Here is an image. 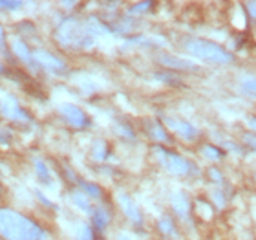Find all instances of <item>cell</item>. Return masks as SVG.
I'll use <instances>...</instances> for the list:
<instances>
[{"mask_svg":"<svg viewBox=\"0 0 256 240\" xmlns=\"http://www.w3.org/2000/svg\"><path fill=\"white\" fill-rule=\"evenodd\" d=\"M0 235L6 240H48L37 222L11 209H0Z\"/></svg>","mask_w":256,"mask_h":240,"instance_id":"obj_1","label":"cell"},{"mask_svg":"<svg viewBox=\"0 0 256 240\" xmlns=\"http://www.w3.org/2000/svg\"><path fill=\"white\" fill-rule=\"evenodd\" d=\"M185 48L190 55L198 57L202 61L214 64H229L232 63V55L225 48H222L220 44L210 43V41H203V39H194L185 44Z\"/></svg>","mask_w":256,"mask_h":240,"instance_id":"obj_2","label":"cell"},{"mask_svg":"<svg viewBox=\"0 0 256 240\" xmlns=\"http://www.w3.org/2000/svg\"><path fill=\"white\" fill-rule=\"evenodd\" d=\"M57 39L64 46H74V48H84L92 44V32L90 28H84L79 21L68 19L57 30Z\"/></svg>","mask_w":256,"mask_h":240,"instance_id":"obj_3","label":"cell"},{"mask_svg":"<svg viewBox=\"0 0 256 240\" xmlns=\"http://www.w3.org/2000/svg\"><path fill=\"white\" fill-rule=\"evenodd\" d=\"M156 154L160 158V163L165 167L170 174H176V176H192V174L198 172V167L194 165L190 160L176 154V152H170V150L158 147V149H156Z\"/></svg>","mask_w":256,"mask_h":240,"instance_id":"obj_4","label":"cell"},{"mask_svg":"<svg viewBox=\"0 0 256 240\" xmlns=\"http://www.w3.org/2000/svg\"><path fill=\"white\" fill-rule=\"evenodd\" d=\"M60 114H62V118L72 125V127H77V128H84L88 127V116H86L79 107H75V105H70V103H64L60 105Z\"/></svg>","mask_w":256,"mask_h":240,"instance_id":"obj_5","label":"cell"},{"mask_svg":"<svg viewBox=\"0 0 256 240\" xmlns=\"http://www.w3.org/2000/svg\"><path fill=\"white\" fill-rule=\"evenodd\" d=\"M165 125L170 128L172 132L178 134L180 138H183L185 141H192V139L198 138V128L192 127L190 123L183 121V119L178 118H165Z\"/></svg>","mask_w":256,"mask_h":240,"instance_id":"obj_6","label":"cell"},{"mask_svg":"<svg viewBox=\"0 0 256 240\" xmlns=\"http://www.w3.org/2000/svg\"><path fill=\"white\" fill-rule=\"evenodd\" d=\"M0 110H2L4 116L15 119V121H28V119H30L26 110H22V108L18 107V103L15 101V97H11V96H6L4 99L0 101Z\"/></svg>","mask_w":256,"mask_h":240,"instance_id":"obj_7","label":"cell"},{"mask_svg":"<svg viewBox=\"0 0 256 240\" xmlns=\"http://www.w3.org/2000/svg\"><path fill=\"white\" fill-rule=\"evenodd\" d=\"M33 59L42 64L44 68L52 70V72H62L64 70L62 61L57 59V57L52 55L50 52H44V50H37V52H33Z\"/></svg>","mask_w":256,"mask_h":240,"instance_id":"obj_8","label":"cell"},{"mask_svg":"<svg viewBox=\"0 0 256 240\" xmlns=\"http://www.w3.org/2000/svg\"><path fill=\"white\" fill-rule=\"evenodd\" d=\"M119 203H121V207H123L124 214H126L128 218L136 222V224H141V213H139L138 205L130 200V196L126 194H119Z\"/></svg>","mask_w":256,"mask_h":240,"instance_id":"obj_9","label":"cell"},{"mask_svg":"<svg viewBox=\"0 0 256 240\" xmlns=\"http://www.w3.org/2000/svg\"><path fill=\"white\" fill-rule=\"evenodd\" d=\"M172 207L180 216H188V213H190V200H188L185 192L180 191L176 194H172Z\"/></svg>","mask_w":256,"mask_h":240,"instance_id":"obj_10","label":"cell"},{"mask_svg":"<svg viewBox=\"0 0 256 240\" xmlns=\"http://www.w3.org/2000/svg\"><path fill=\"white\" fill-rule=\"evenodd\" d=\"M146 125V132H148L150 138H154L156 141H168V134H166V130L163 127H161L160 123H154V121H146L144 123Z\"/></svg>","mask_w":256,"mask_h":240,"instance_id":"obj_11","label":"cell"},{"mask_svg":"<svg viewBox=\"0 0 256 240\" xmlns=\"http://www.w3.org/2000/svg\"><path fill=\"white\" fill-rule=\"evenodd\" d=\"M108 222H110V214L106 213V209H96L94 211V224H96L97 229H102Z\"/></svg>","mask_w":256,"mask_h":240,"instance_id":"obj_12","label":"cell"},{"mask_svg":"<svg viewBox=\"0 0 256 240\" xmlns=\"http://www.w3.org/2000/svg\"><path fill=\"white\" fill-rule=\"evenodd\" d=\"M240 88L247 96L256 97V77H244L240 81Z\"/></svg>","mask_w":256,"mask_h":240,"instance_id":"obj_13","label":"cell"},{"mask_svg":"<svg viewBox=\"0 0 256 240\" xmlns=\"http://www.w3.org/2000/svg\"><path fill=\"white\" fill-rule=\"evenodd\" d=\"M160 231L166 236H176V225L170 218H161L160 220Z\"/></svg>","mask_w":256,"mask_h":240,"instance_id":"obj_14","label":"cell"},{"mask_svg":"<svg viewBox=\"0 0 256 240\" xmlns=\"http://www.w3.org/2000/svg\"><path fill=\"white\" fill-rule=\"evenodd\" d=\"M161 63L165 64V66H168V68H192L194 64L192 63H188V61H178V59H174V57H168V59H161Z\"/></svg>","mask_w":256,"mask_h":240,"instance_id":"obj_15","label":"cell"},{"mask_svg":"<svg viewBox=\"0 0 256 240\" xmlns=\"http://www.w3.org/2000/svg\"><path fill=\"white\" fill-rule=\"evenodd\" d=\"M13 50H15V54L18 55L22 61H30V59H32V54H30V50L26 48V44L22 43V41H15V43H13Z\"/></svg>","mask_w":256,"mask_h":240,"instance_id":"obj_16","label":"cell"},{"mask_svg":"<svg viewBox=\"0 0 256 240\" xmlns=\"http://www.w3.org/2000/svg\"><path fill=\"white\" fill-rule=\"evenodd\" d=\"M203 156H207L208 160H222L224 158V152L218 149V147H212V145H207L202 149Z\"/></svg>","mask_w":256,"mask_h":240,"instance_id":"obj_17","label":"cell"},{"mask_svg":"<svg viewBox=\"0 0 256 240\" xmlns=\"http://www.w3.org/2000/svg\"><path fill=\"white\" fill-rule=\"evenodd\" d=\"M35 169H37L38 178H40V180H42V181H50V171H48V167L44 165L42 161H40V160L35 161Z\"/></svg>","mask_w":256,"mask_h":240,"instance_id":"obj_18","label":"cell"},{"mask_svg":"<svg viewBox=\"0 0 256 240\" xmlns=\"http://www.w3.org/2000/svg\"><path fill=\"white\" fill-rule=\"evenodd\" d=\"M72 196H74L75 203H77L79 207H82L84 211H92V207L88 205V200L82 196V192H80V191H74V194H72Z\"/></svg>","mask_w":256,"mask_h":240,"instance_id":"obj_19","label":"cell"},{"mask_svg":"<svg viewBox=\"0 0 256 240\" xmlns=\"http://www.w3.org/2000/svg\"><path fill=\"white\" fill-rule=\"evenodd\" d=\"M94 238H96V235H94L92 227H88V225H80L79 233H77V240H94Z\"/></svg>","mask_w":256,"mask_h":240,"instance_id":"obj_20","label":"cell"},{"mask_svg":"<svg viewBox=\"0 0 256 240\" xmlns=\"http://www.w3.org/2000/svg\"><path fill=\"white\" fill-rule=\"evenodd\" d=\"M108 154V147L104 143H97L94 147V156H96V160H104Z\"/></svg>","mask_w":256,"mask_h":240,"instance_id":"obj_21","label":"cell"},{"mask_svg":"<svg viewBox=\"0 0 256 240\" xmlns=\"http://www.w3.org/2000/svg\"><path fill=\"white\" fill-rule=\"evenodd\" d=\"M80 187H84V191L92 196H101V191H99V187L94 185V183H86V181H80Z\"/></svg>","mask_w":256,"mask_h":240,"instance_id":"obj_22","label":"cell"},{"mask_svg":"<svg viewBox=\"0 0 256 240\" xmlns=\"http://www.w3.org/2000/svg\"><path fill=\"white\" fill-rule=\"evenodd\" d=\"M0 6L2 8H10V10H18L20 8V2H0Z\"/></svg>","mask_w":256,"mask_h":240,"instance_id":"obj_23","label":"cell"},{"mask_svg":"<svg viewBox=\"0 0 256 240\" xmlns=\"http://www.w3.org/2000/svg\"><path fill=\"white\" fill-rule=\"evenodd\" d=\"M246 8H247V11H249V15H251L252 19H256V2H247Z\"/></svg>","mask_w":256,"mask_h":240,"instance_id":"obj_24","label":"cell"},{"mask_svg":"<svg viewBox=\"0 0 256 240\" xmlns=\"http://www.w3.org/2000/svg\"><path fill=\"white\" fill-rule=\"evenodd\" d=\"M148 8H152V4H150V2H144V4H138L136 8H132V13H138V11L148 10Z\"/></svg>","mask_w":256,"mask_h":240,"instance_id":"obj_25","label":"cell"},{"mask_svg":"<svg viewBox=\"0 0 256 240\" xmlns=\"http://www.w3.org/2000/svg\"><path fill=\"white\" fill-rule=\"evenodd\" d=\"M208 174H210V180H216V181H222V180H224V178L220 176V172L216 171V169H210V171H208Z\"/></svg>","mask_w":256,"mask_h":240,"instance_id":"obj_26","label":"cell"},{"mask_svg":"<svg viewBox=\"0 0 256 240\" xmlns=\"http://www.w3.org/2000/svg\"><path fill=\"white\" fill-rule=\"evenodd\" d=\"M246 141H247L249 145H251L252 149L256 150V138H252V136H246Z\"/></svg>","mask_w":256,"mask_h":240,"instance_id":"obj_27","label":"cell"},{"mask_svg":"<svg viewBox=\"0 0 256 240\" xmlns=\"http://www.w3.org/2000/svg\"><path fill=\"white\" fill-rule=\"evenodd\" d=\"M249 125H251V127L254 128V132H256V118H251V119H249Z\"/></svg>","mask_w":256,"mask_h":240,"instance_id":"obj_28","label":"cell"},{"mask_svg":"<svg viewBox=\"0 0 256 240\" xmlns=\"http://www.w3.org/2000/svg\"><path fill=\"white\" fill-rule=\"evenodd\" d=\"M2 39H4V30H2V26H0V43H2Z\"/></svg>","mask_w":256,"mask_h":240,"instance_id":"obj_29","label":"cell"},{"mask_svg":"<svg viewBox=\"0 0 256 240\" xmlns=\"http://www.w3.org/2000/svg\"><path fill=\"white\" fill-rule=\"evenodd\" d=\"M0 70H2V66H0Z\"/></svg>","mask_w":256,"mask_h":240,"instance_id":"obj_30","label":"cell"}]
</instances>
